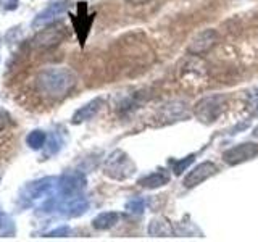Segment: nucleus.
I'll list each match as a JSON object with an SVG mask.
<instances>
[{
    "label": "nucleus",
    "mask_w": 258,
    "mask_h": 242,
    "mask_svg": "<svg viewBox=\"0 0 258 242\" xmlns=\"http://www.w3.org/2000/svg\"><path fill=\"white\" fill-rule=\"evenodd\" d=\"M70 232H71V228H70V226L61 224V226H58V228L50 229L48 232H45V234H44V237H67Z\"/></svg>",
    "instance_id": "412c9836"
},
{
    "label": "nucleus",
    "mask_w": 258,
    "mask_h": 242,
    "mask_svg": "<svg viewBox=\"0 0 258 242\" xmlns=\"http://www.w3.org/2000/svg\"><path fill=\"white\" fill-rule=\"evenodd\" d=\"M4 212V208H2V205H0V213H2Z\"/></svg>",
    "instance_id": "393cba45"
},
{
    "label": "nucleus",
    "mask_w": 258,
    "mask_h": 242,
    "mask_svg": "<svg viewBox=\"0 0 258 242\" xmlns=\"http://www.w3.org/2000/svg\"><path fill=\"white\" fill-rule=\"evenodd\" d=\"M56 183H58V176H44L39 177V179H32L26 183L18 194L21 205H40L44 200L56 196Z\"/></svg>",
    "instance_id": "f03ea898"
},
{
    "label": "nucleus",
    "mask_w": 258,
    "mask_h": 242,
    "mask_svg": "<svg viewBox=\"0 0 258 242\" xmlns=\"http://www.w3.org/2000/svg\"><path fill=\"white\" fill-rule=\"evenodd\" d=\"M92 21H94V13H89L86 2H79L76 15H71V23H73V29H75L76 36L79 39L81 47H84L86 44L89 32H91Z\"/></svg>",
    "instance_id": "6e6552de"
},
{
    "label": "nucleus",
    "mask_w": 258,
    "mask_h": 242,
    "mask_svg": "<svg viewBox=\"0 0 258 242\" xmlns=\"http://www.w3.org/2000/svg\"><path fill=\"white\" fill-rule=\"evenodd\" d=\"M118 221H119L118 212H102L92 220V228L97 231H107L111 229L113 226H116Z\"/></svg>",
    "instance_id": "2eb2a0df"
},
{
    "label": "nucleus",
    "mask_w": 258,
    "mask_h": 242,
    "mask_svg": "<svg viewBox=\"0 0 258 242\" xmlns=\"http://www.w3.org/2000/svg\"><path fill=\"white\" fill-rule=\"evenodd\" d=\"M70 13V2L67 0H60V2H52L47 8H44L42 12L37 13L32 20L31 26L32 29H40L47 26V24H52L55 21H58L63 15Z\"/></svg>",
    "instance_id": "0eeeda50"
},
{
    "label": "nucleus",
    "mask_w": 258,
    "mask_h": 242,
    "mask_svg": "<svg viewBox=\"0 0 258 242\" xmlns=\"http://www.w3.org/2000/svg\"><path fill=\"white\" fill-rule=\"evenodd\" d=\"M103 173L110 179L124 181L136 173V165L124 150L116 149L103 161Z\"/></svg>",
    "instance_id": "7ed1b4c3"
},
{
    "label": "nucleus",
    "mask_w": 258,
    "mask_h": 242,
    "mask_svg": "<svg viewBox=\"0 0 258 242\" xmlns=\"http://www.w3.org/2000/svg\"><path fill=\"white\" fill-rule=\"evenodd\" d=\"M216 173H218V166L213 161H204V163H199L196 168H192V171H189V174L184 177L182 184H184V188L192 189L204 181H207L208 177L215 176Z\"/></svg>",
    "instance_id": "9d476101"
},
{
    "label": "nucleus",
    "mask_w": 258,
    "mask_h": 242,
    "mask_svg": "<svg viewBox=\"0 0 258 242\" xmlns=\"http://www.w3.org/2000/svg\"><path fill=\"white\" fill-rule=\"evenodd\" d=\"M126 2L131 5H145V4H149L150 0H126Z\"/></svg>",
    "instance_id": "b1692460"
},
{
    "label": "nucleus",
    "mask_w": 258,
    "mask_h": 242,
    "mask_svg": "<svg viewBox=\"0 0 258 242\" xmlns=\"http://www.w3.org/2000/svg\"><path fill=\"white\" fill-rule=\"evenodd\" d=\"M0 7L7 12H13L20 7V0H0Z\"/></svg>",
    "instance_id": "4be33fe9"
},
{
    "label": "nucleus",
    "mask_w": 258,
    "mask_h": 242,
    "mask_svg": "<svg viewBox=\"0 0 258 242\" xmlns=\"http://www.w3.org/2000/svg\"><path fill=\"white\" fill-rule=\"evenodd\" d=\"M226 100L223 95H208L200 99L194 107V115L204 125H212L224 111Z\"/></svg>",
    "instance_id": "39448f33"
},
{
    "label": "nucleus",
    "mask_w": 258,
    "mask_h": 242,
    "mask_svg": "<svg viewBox=\"0 0 258 242\" xmlns=\"http://www.w3.org/2000/svg\"><path fill=\"white\" fill-rule=\"evenodd\" d=\"M103 103H105V100L102 99V97H95V99H92L91 102L84 103L83 107L78 108L75 113H73L71 123L73 125H83V123H86V121L92 119L97 113L102 110Z\"/></svg>",
    "instance_id": "f8f14e48"
},
{
    "label": "nucleus",
    "mask_w": 258,
    "mask_h": 242,
    "mask_svg": "<svg viewBox=\"0 0 258 242\" xmlns=\"http://www.w3.org/2000/svg\"><path fill=\"white\" fill-rule=\"evenodd\" d=\"M258 155V144L255 142H242L239 145H234V147L228 149L223 152V160L228 165H240L247 160H252Z\"/></svg>",
    "instance_id": "1a4fd4ad"
},
{
    "label": "nucleus",
    "mask_w": 258,
    "mask_h": 242,
    "mask_svg": "<svg viewBox=\"0 0 258 242\" xmlns=\"http://www.w3.org/2000/svg\"><path fill=\"white\" fill-rule=\"evenodd\" d=\"M8 123H10V115L5 110H0V133L8 126Z\"/></svg>",
    "instance_id": "5701e85b"
},
{
    "label": "nucleus",
    "mask_w": 258,
    "mask_h": 242,
    "mask_svg": "<svg viewBox=\"0 0 258 242\" xmlns=\"http://www.w3.org/2000/svg\"><path fill=\"white\" fill-rule=\"evenodd\" d=\"M171 179V176L166 171L165 168H160L155 169V171L149 173L147 176H144L139 179V186L144 189H158V188H163L166 186Z\"/></svg>",
    "instance_id": "ddd939ff"
},
{
    "label": "nucleus",
    "mask_w": 258,
    "mask_h": 242,
    "mask_svg": "<svg viewBox=\"0 0 258 242\" xmlns=\"http://www.w3.org/2000/svg\"><path fill=\"white\" fill-rule=\"evenodd\" d=\"M194 153H190V155L184 157V158H176V160H169V165H171V169L174 174H181L184 169H187L189 165L194 161Z\"/></svg>",
    "instance_id": "6ab92c4d"
},
{
    "label": "nucleus",
    "mask_w": 258,
    "mask_h": 242,
    "mask_svg": "<svg viewBox=\"0 0 258 242\" xmlns=\"http://www.w3.org/2000/svg\"><path fill=\"white\" fill-rule=\"evenodd\" d=\"M63 147V139L60 133H52L50 136H48L47 139V144H45V153L47 155H55V153H58Z\"/></svg>",
    "instance_id": "a211bd4d"
},
{
    "label": "nucleus",
    "mask_w": 258,
    "mask_h": 242,
    "mask_svg": "<svg viewBox=\"0 0 258 242\" xmlns=\"http://www.w3.org/2000/svg\"><path fill=\"white\" fill-rule=\"evenodd\" d=\"M145 207H147V202L142 197H134L126 204V210L129 213H134V215H141L145 210Z\"/></svg>",
    "instance_id": "aec40b11"
},
{
    "label": "nucleus",
    "mask_w": 258,
    "mask_h": 242,
    "mask_svg": "<svg viewBox=\"0 0 258 242\" xmlns=\"http://www.w3.org/2000/svg\"><path fill=\"white\" fill-rule=\"evenodd\" d=\"M216 42H218V32L215 29H205L199 32V34L190 40L187 52L192 55H204L210 48H213Z\"/></svg>",
    "instance_id": "9b49d317"
},
{
    "label": "nucleus",
    "mask_w": 258,
    "mask_h": 242,
    "mask_svg": "<svg viewBox=\"0 0 258 242\" xmlns=\"http://www.w3.org/2000/svg\"><path fill=\"white\" fill-rule=\"evenodd\" d=\"M78 84V76L68 67H47L36 78L37 91L53 100H61L70 95Z\"/></svg>",
    "instance_id": "f257e3e1"
},
{
    "label": "nucleus",
    "mask_w": 258,
    "mask_h": 242,
    "mask_svg": "<svg viewBox=\"0 0 258 242\" xmlns=\"http://www.w3.org/2000/svg\"><path fill=\"white\" fill-rule=\"evenodd\" d=\"M147 232H149V236H153V237H171L176 234L171 221H169L166 216L153 218L149 224Z\"/></svg>",
    "instance_id": "4468645a"
},
{
    "label": "nucleus",
    "mask_w": 258,
    "mask_h": 242,
    "mask_svg": "<svg viewBox=\"0 0 258 242\" xmlns=\"http://www.w3.org/2000/svg\"><path fill=\"white\" fill-rule=\"evenodd\" d=\"M16 234V224L7 212L0 213V237H13Z\"/></svg>",
    "instance_id": "f3484780"
},
{
    "label": "nucleus",
    "mask_w": 258,
    "mask_h": 242,
    "mask_svg": "<svg viewBox=\"0 0 258 242\" xmlns=\"http://www.w3.org/2000/svg\"><path fill=\"white\" fill-rule=\"evenodd\" d=\"M87 179L84 173L81 171H67L58 176V183H56V194L61 199H71L81 196L86 189Z\"/></svg>",
    "instance_id": "423d86ee"
},
{
    "label": "nucleus",
    "mask_w": 258,
    "mask_h": 242,
    "mask_svg": "<svg viewBox=\"0 0 258 242\" xmlns=\"http://www.w3.org/2000/svg\"><path fill=\"white\" fill-rule=\"evenodd\" d=\"M48 134L44 129H32V131L26 136V145L31 150H42L47 144Z\"/></svg>",
    "instance_id": "dca6fc26"
},
{
    "label": "nucleus",
    "mask_w": 258,
    "mask_h": 242,
    "mask_svg": "<svg viewBox=\"0 0 258 242\" xmlns=\"http://www.w3.org/2000/svg\"><path fill=\"white\" fill-rule=\"evenodd\" d=\"M68 37V28L61 21H55L52 24L37 29V34L31 39L32 47L36 48H53L60 45Z\"/></svg>",
    "instance_id": "20e7f679"
}]
</instances>
